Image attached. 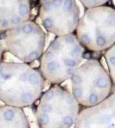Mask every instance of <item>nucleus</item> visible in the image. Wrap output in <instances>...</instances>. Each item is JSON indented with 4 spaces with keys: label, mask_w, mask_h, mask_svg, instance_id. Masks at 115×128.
Listing matches in <instances>:
<instances>
[{
    "label": "nucleus",
    "mask_w": 115,
    "mask_h": 128,
    "mask_svg": "<svg viewBox=\"0 0 115 128\" xmlns=\"http://www.w3.org/2000/svg\"><path fill=\"white\" fill-rule=\"evenodd\" d=\"M44 76L25 62H0V100L6 105L24 108L42 96Z\"/></svg>",
    "instance_id": "1"
},
{
    "label": "nucleus",
    "mask_w": 115,
    "mask_h": 128,
    "mask_svg": "<svg viewBox=\"0 0 115 128\" xmlns=\"http://www.w3.org/2000/svg\"><path fill=\"white\" fill-rule=\"evenodd\" d=\"M83 60V46L76 35L58 36L41 56V72L50 83L61 84L71 79Z\"/></svg>",
    "instance_id": "2"
},
{
    "label": "nucleus",
    "mask_w": 115,
    "mask_h": 128,
    "mask_svg": "<svg viewBox=\"0 0 115 128\" xmlns=\"http://www.w3.org/2000/svg\"><path fill=\"white\" fill-rule=\"evenodd\" d=\"M71 93L79 104L86 108L101 104L111 95L112 80L97 60H89L71 77Z\"/></svg>",
    "instance_id": "3"
},
{
    "label": "nucleus",
    "mask_w": 115,
    "mask_h": 128,
    "mask_svg": "<svg viewBox=\"0 0 115 128\" xmlns=\"http://www.w3.org/2000/svg\"><path fill=\"white\" fill-rule=\"evenodd\" d=\"M76 32L83 46L89 50H108L115 44V10L105 5L87 9Z\"/></svg>",
    "instance_id": "4"
},
{
    "label": "nucleus",
    "mask_w": 115,
    "mask_h": 128,
    "mask_svg": "<svg viewBox=\"0 0 115 128\" xmlns=\"http://www.w3.org/2000/svg\"><path fill=\"white\" fill-rule=\"evenodd\" d=\"M80 114V104L71 92L54 86L41 96L37 120L40 128H70Z\"/></svg>",
    "instance_id": "5"
},
{
    "label": "nucleus",
    "mask_w": 115,
    "mask_h": 128,
    "mask_svg": "<svg viewBox=\"0 0 115 128\" xmlns=\"http://www.w3.org/2000/svg\"><path fill=\"white\" fill-rule=\"evenodd\" d=\"M46 43L47 35L42 28L30 19L5 31V49L25 63L33 62L41 57Z\"/></svg>",
    "instance_id": "6"
},
{
    "label": "nucleus",
    "mask_w": 115,
    "mask_h": 128,
    "mask_svg": "<svg viewBox=\"0 0 115 128\" xmlns=\"http://www.w3.org/2000/svg\"><path fill=\"white\" fill-rule=\"evenodd\" d=\"M39 15L43 28L57 36L72 34L81 18L76 0H45Z\"/></svg>",
    "instance_id": "7"
},
{
    "label": "nucleus",
    "mask_w": 115,
    "mask_h": 128,
    "mask_svg": "<svg viewBox=\"0 0 115 128\" xmlns=\"http://www.w3.org/2000/svg\"><path fill=\"white\" fill-rule=\"evenodd\" d=\"M74 128H115V93L81 111Z\"/></svg>",
    "instance_id": "8"
},
{
    "label": "nucleus",
    "mask_w": 115,
    "mask_h": 128,
    "mask_svg": "<svg viewBox=\"0 0 115 128\" xmlns=\"http://www.w3.org/2000/svg\"><path fill=\"white\" fill-rule=\"evenodd\" d=\"M28 0H0V31H5L30 19Z\"/></svg>",
    "instance_id": "9"
},
{
    "label": "nucleus",
    "mask_w": 115,
    "mask_h": 128,
    "mask_svg": "<svg viewBox=\"0 0 115 128\" xmlns=\"http://www.w3.org/2000/svg\"><path fill=\"white\" fill-rule=\"evenodd\" d=\"M0 128H29L22 108L10 105L0 107Z\"/></svg>",
    "instance_id": "10"
},
{
    "label": "nucleus",
    "mask_w": 115,
    "mask_h": 128,
    "mask_svg": "<svg viewBox=\"0 0 115 128\" xmlns=\"http://www.w3.org/2000/svg\"><path fill=\"white\" fill-rule=\"evenodd\" d=\"M105 59L108 68V73L112 78V83L115 84V44L106 50Z\"/></svg>",
    "instance_id": "11"
},
{
    "label": "nucleus",
    "mask_w": 115,
    "mask_h": 128,
    "mask_svg": "<svg viewBox=\"0 0 115 128\" xmlns=\"http://www.w3.org/2000/svg\"><path fill=\"white\" fill-rule=\"evenodd\" d=\"M79 2L87 9L90 8L98 7V6H102L105 4L107 3L109 0H78Z\"/></svg>",
    "instance_id": "12"
},
{
    "label": "nucleus",
    "mask_w": 115,
    "mask_h": 128,
    "mask_svg": "<svg viewBox=\"0 0 115 128\" xmlns=\"http://www.w3.org/2000/svg\"><path fill=\"white\" fill-rule=\"evenodd\" d=\"M2 57H3V47H2V44L0 43V62L2 60Z\"/></svg>",
    "instance_id": "13"
}]
</instances>
